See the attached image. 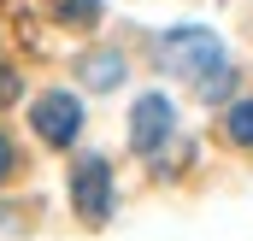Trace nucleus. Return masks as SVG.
Segmentation results:
<instances>
[{
  "label": "nucleus",
  "instance_id": "f257e3e1",
  "mask_svg": "<svg viewBox=\"0 0 253 241\" xmlns=\"http://www.w3.org/2000/svg\"><path fill=\"white\" fill-rule=\"evenodd\" d=\"M159 65L165 71H177L183 82L200 88V100H224L230 94V82H236V71L224 59V41L212 36V30H200V24H183V30H165L159 36Z\"/></svg>",
  "mask_w": 253,
  "mask_h": 241
},
{
  "label": "nucleus",
  "instance_id": "f03ea898",
  "mask_svg": "<svg viewBox=\"0 0 253 241\" xmlns=\"http://www.w3.org/2000/svg\"><path fill=\"white\" fill-rule=\"evenodd\" d=\"M71 200H77V218L83 224H106L112 212V171L100 153H83L77 171H71Z\"/></svg>",
  "mask_w": 253,
  "mask_h": 241
},
{
  "label": "nucleus",
  "instance_id": "7ed1b4c3",
  "mask_svg": "<svg viewBox=\"0 0 253 241\" xmlns=\"http://www.w3.org/2000/svg\"><path fill=\"white\" fill-rule=\"evenodd\" d=\"M171 129H177V106H171L165 94H141V100L129 106V147H135V153H159Z\"/></svg>",
  "mask_w": 253,
  "mask_h": 241
},
{
  "label": "nucleus",
  "instance_id": "20e7f679",
  "mask_svg": "<svg viewBox=\"0 0 253 241\" xmlns=\"http://www.w3.org/2000/svg\"><path fill=\"white\" fill-rule=\"evenodd\" d=\"M30 123H36V135H42L47 147H71L77 129H83V106H77L71 94H42V100L30 106Z\"/></svg>",
  "mask_w": 253,
  "mask_h": 241
},
{
  "label": "nucleus",
  "instance_id": "39448f33",
  "mask_svg": "<svg viewBox=\"0 0 253 241\" xmlns=\"http://www.w3.org/2000/svg\"><path fill=\"white\" fill-rule=\"evenodd\" d=\"M77 71H83L88 88H118L124 82V59L118 53H88V59H77Z\"/></svg>",
  "mask_w": 253,
  "mask_h": 241
},
{
  "label": "nucleus",
  "instance_id": "423d86ee",
  "mask_svg": "<svg viewBox=\"0 0 253 241\" xmlns=\"http://www.w3.org/2000/svg\"><path fill=\"white\" fill-rule=\"evenodd\" d=\"M53 6V18L71 24V30H94L100 24V0H47Z\"/></svg>",
  "mask_w": 253,
  "mask_h": 241
},
{
  "label": "nucleus",
  "instance_id": "0eeeda50",
  "mask_svg": "<svg viewBox=\"0 0 253 241\" xmlns=\"http://www.w3.org/2000/svg\"><path fill=\"white\" fill-rule=\"evenodd\" d=\"M224 135H230L236 147H253V100H236V106L224 112Z\"/></svg>",
  "mask_w": 253,
  "mask_h": 241
},
{
  "label": "nucleus",
  "instance_id": "6e6552de",
  "mask_svg": "<svg viewBox=\"0 0 253 241\" xmlns=\"http://www.w3.org/2000/svg\"><path fill=\"white\" fill-rule=\"evenodd\" d=\"M18 88H24V82H18V71H12V65H0V106H12V100H18Z\"/></svg>",
  "mask_w": 253,
  "mask_h": 241
},
{
  "label": "nucleus",
  "instance_id": "1a4fd4ad",
  "mask_svg": "<svg viewBox=\"0 0 253 241\" xmlns=\"http://www.w3.org/2000/svg\"><path fill=\"white\" fill-rule=\"evenodd\" d=\"M6 171H12V141L0 135V177H6Z\"/></svg>",
  "mask_w": 253,
  "mask_h": 241
}]
</instances>
